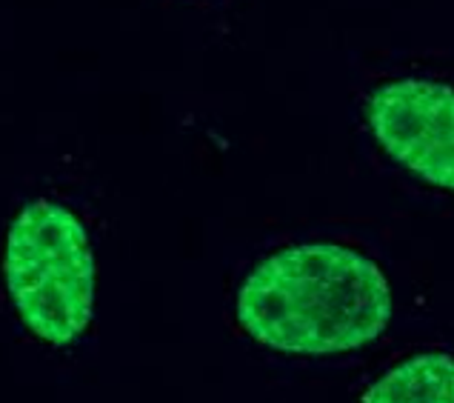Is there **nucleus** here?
I'll list each match as a JSON object with an SVG mask.
<instances>
[{
	"mask_svg": "<svg viewBox=\"0 0 454 403\" xmlns=\"http://www.w3.org/2000/svg\"><path fill=\"white\" fill-rule=\"evenodd\" d=\"M238 320L257 344L278 352H352L386 332L392 286L372 257L348 246H289L243 281Z\"/></svg>",
	"mask_w": 454,
	"mask_h": 403,
	"instance_id": "nucleus-1",
	"label": "nucleus"
},
{
	"mask_svg": "<svg viewBox=\"0 0 454 403\" xmlns=\"http://www.w3.org/2000/svg\"><path fill=\"white\" fill-rule=\"evenodd\" d=\"M4 278L20 320L41 341L81 337L95 306V257L83 224L49 198L26 203L4 246Z\"/></svg>",
	"mask_w": 454,
	"mask_h": 403,
	"instance_id": "nucleus-2",
	"label": "nucleus"
},
{
	"mask_svg": "<svg viewBox=\"0 0 454 403\" xmlns=\"http://www.w3.org/2000/svg\"><path fill=\"white\" fill-rule=\"evenodd\" d=\"M380 146L426 184L454 192V89L426 77L383 83L369 98Z\"/></svg>",
	"mask_w": 454,
	"mask_h": 403,
	"instance_id": "nucleus-3",
	"label": "nucleus"
},
{
	"mask_svg": "<svg viewBox=\"0 0 454 403\" xmlns=\"http://www.w3.org/2000/svg\"><path fill=\"white\" fill-rule=\"evenodd\" d=\"M360 403H454V355L423 352L397 363Z\"/></svg>",
	"mask_w": 454,
	"mask_h": 403,
	"instance_id": "nucleus-4",
	"label": "nucleus"
}]
</instances>
